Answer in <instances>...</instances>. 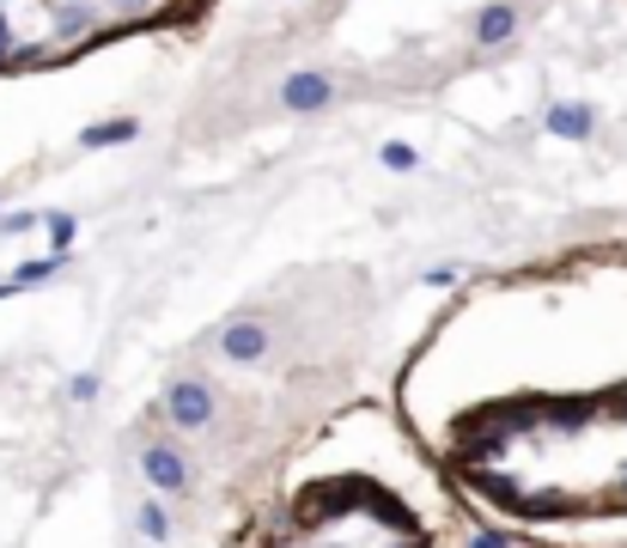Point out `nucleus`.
Segmentation results:
<instances>
[{
  "label": "nucleus",
  "mask_w": 627,
  "mask_h": 548,
  "mask_svg": "<svg viewBox=\"0 0 627 548\" xmlns=\"http://www.w3.org/2000/svg\"><path fill=\"white\" fill-rule=\"evenodd\" d=\"M481 525L390 397H354L293 439L219 548H476Z\"/></svg>",
  "instance_id": "2"
},
{
  "label": "nucleus",
  "mask_w": 627,
  "mask_h": 548,
  "mask_svg": "<svg viewBox=\"0 0 627 548\" xmlns=\"http://www.w3.org/2000/svg\"><path fill=\"white\" fill-rule=\"evenodd\" d=\"M384 397L488 537L627 548V238L469 274Z\"/></svg>",
  "instance_id": "1"
},
{
  "label": "nucleus",
  "mask_w": 627,
  "mask_h": 548,
  "mask_svg": "<svg viewBox=\"0 0 627 548\" xmlns=\"http://www.w3.org/2000/svg\"><path fill=\"white\" fill-rule=\"evenodd\" d=\"M226 0H0V80H37L116 43H202Z\"/></svg>",
  "instance_id": "3"
},
{
  "label": "nucleus",
  "mask_w": 627,
  "mask_h": 548,
  "mask_svg": "<svg viewBox=\"0 0 627 548\" xmlns=\"http://www.w3.org/2000/svg\"><path fill=\"white\" fill-rule=\"evenodd\" d=\"M476 548H537V542H518V537H488V530H481V542Z\"/></svg>",
  "instance_id": "4"
}]
</instances>
